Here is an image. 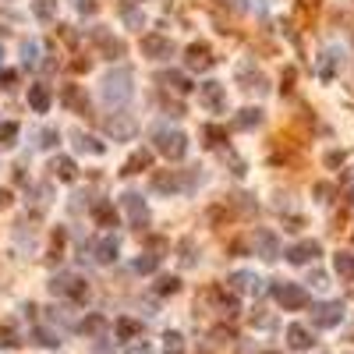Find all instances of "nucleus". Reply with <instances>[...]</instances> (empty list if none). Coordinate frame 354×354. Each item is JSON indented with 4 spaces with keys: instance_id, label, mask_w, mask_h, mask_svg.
I'll return each mask as SVG.
<instances>
[{
    "instance_id": "nucleus-1",
    "label": "nucleus",
    "mask_w": 354,
    "mask_h": 354,
    "mask_svg": "<svg viewBox=\"0 0 354 354\" xmlns=\"http://www.w3.org/2000/svg\"><path fill=\"white\" fill-rule=\"evenodd\" d=\"M199 181H202L199 166H188V170H160V174H153V192H163V195L195 192Z\"/></svg>"
},
{
    "instance_id": "nucleus-2",
    "label": "nucleus",
    "mask_w": 354,
    "mask_h": 354,
    "mask_svg": "<svg viewBox=\"0 0 354 354\" xmlns=\"http://www.w3.org/2000/svg\"><path fill=\"white\" fill-rule=\"evenodd\" d=\"M135 75H131V68H117V71H110L107 78H103V99L110 103V107H121V103H128L131 96H135Z\"/></svg>"
},
{
    "instance_id": "nucleus-3",
    "label": "nucleus",
    "mask_w": 354,
    "mask_h": 354,
    "mask_svg": "<svg viewBox=\"0 0 354 354\" xmlns=\"http://www.w3.org/2000/svg\"><path fill=\"white\" fill-rule=\"evenodd\" d=\"M153 142H156V153L166 156V160H184V153H188V138H184V131H177V128H156Z\"/></svg>"
},
{
    "instance_id": "nucleus-4",
    "label": "nucleus",
    "mask_w": 354,
    "mask_h": 354,
    "mask_svg": "<svg viewBox=\"0 0 354 354\" xmlns=\"http://www.w3.org/2000/svg\"><path fill=\"white\" fill-rule=\"evenodd\" d=\"M273 298L283 312H301L308 308V290L301 283H290V280H273Z\"/></svg>"
},
{
    "instance_id": "nucleus-5",
    "label": "nucleus",
    "mask_w": 354,
    "mask_h": 354,
    "mask_svg": "<svg viewBox=\"0 0 354 354\" xmlns=\"http://www.w3.org/2000/svg\"><path fill=\"white\" fill-rule=\"evenodd\" d=\"M50 294H57V298H71L75 305H86V298H89V283L81 280V277L60 273V277L50 280Z\"/></svg>"
},
{
    "instance_id": "nucleus-6",
    "label": "nucleus",
    "mask_w": 354,
    "mask_h": 354,
    "mask_svg": "<svg viewBox=\"0 0 354 354\" xmlns=\"http://www.w3.org/2000/svg\"><path fill=\"white\" fill-rule=\"evenodd\" d=\"M344 323V301H319L312 305V326L316 329H337Z\"/></svg>"
},
{
    "instance_id": "nucleus-7",
    "label": "nucleus",
    "mask_w": 354,
    "mask_h": 354,
    "mask_svg": "<svg viewBox=\"0 0 354 354\" xmlns=\"http://www.w3.org/2000/svg\"><path fill=\"white\" fill-rule=\"evenodd\" d=\"M199 103L210 114H223L227 110V86H220V81H202L199 86Z\"/></svg>"
},
{
    "instance_id": "nucleus-8",
    "label": "nucleus",
    "mask_w": 354,
    "mask_h": 354,
    "mask_svg": "<svg viewBox=\"0 0 354 354\" xmlns=\"http://www.w3.org/2000/svg\"><path fill=\"white\" fill-rule=\"evenodd\" d=\"M103 131H107L114 142H128V138H135L138 124H135V117H131V114H114V117L103 121Z\"/></svg>"
},
{
    "instance_id": "nucleus-9",
    "label": "nucleus",
    "mask_w": 354,
    "mask_h": 354,
    "mask_svg": "<svg viewBox=\"0 0 354 354\" xmlns=\"http://www.w3.org/2000/svg\"><path fill=\"white\" fill-rule=\"evenodd\" d=\"M205 298H210V301L216 305V312H220V316H227V319H234L238 312H241V301H238V294H234V290H227V287H220V283L205 290Z\"/></svg>"
},
{
    "instance_id": "nucleus-10",
    "label": "nucleus",
    "mask_w": 354,
    "mask_h": 354,
    "mask_svg": "<svg viewBox=\"0 0 354 354\" xmlns=\"http://www.w3.org/2000/svg\"><path fill=\"white\" fill-rule=\"evenodd\" d=\"M252 244H255V255L259 259H266V262L280 259V238L273 231H266V227H259V231L252 234Z\"/></svg>"
},
{
    "instance_id": "nucleus-11",
    "label": "nucleus",
    "mask_w": 354,
    "mask_h": 354,
    "mask_svg": "<svg viewBox=\"0 0 354 354\" xmlns=\"http://www.w3.org/2000/svg\"><path fill=\"white\" fill-rule=\"evenodd\" d=\"M142 57L170 60L174 57V39H166V36H142Z\"/></svg>"
},
{
    "instance_id": "nucleus-12",
    "label": "nucleus",
    "mask_w": 354,
    "mask_h": 354,
    "mask_svg": "<svg viewBox=\"0 0 354 354\" xmlns=\"http://www.w3.org/2000/svg\"><path fill=\"white\" fill-rule=\"evenodd\" d=\"M283 255H287V262L305 266V262H316V259L323 255V244H319V241H298V244H290Z\"/></svg>"
},
{
    "instance_id": "nucleus-13",
    "label": "nucleus",
    "mask_w": 354,
    "mask_h": 354,
    "mask_svg": "<svg viewBox=\"0 0 354 354\" xmlns=\"http://www.w3.org/2000/svg\"><path fill=\"white\" fill-rule=\"evenodd\" d=\"M184 64H188L192 71H210L216 64V57H213V50L205 43H192L188 50H184Z\"/></svg>"
},
{
    "instance_id": "nucleus-14",
    "label": "nucleus",
    "mask_w": 354,
    "mask_h": 354,
    "mask_svg": "<svg viewBox=\"0 0 354 354\" xmlns=\"http://www.w3.org/2000/svg\"><path fill=\"white\" fill-rule=\"evenodd\" d=\"M340 64H344V50L340 47H326L323 57H319V78L333 81V78H337V71H340Z\"/></svg>"
},
{
    "instance_id": "nucleus-15",
    "label": "nucleus",
    "mask_w": 354,
    "mask_h": 354,
    "mask_svg": "<svg viewBox=\"0 0 354 354\" xmlns=\"http://www.w3.org/2000/svg\"><path fill=\"white\" fill-rule=\"evenodd\" d=\"M121 202H124V210H128V216H131V227H138V231H142V227L149 223V210H145L142 195L138 192H124Z\"/></svg>"
},
{
    "instance_id": "nucleus-16",
    "label": "nucleus",
    "mask_w": 354,
    "mask_h": 354,
    "mask_svg": "<svg viewBox=\"0 0 354 354\" xmlns=\"http://www.w3.org/2000/svg\"><path fill=\"white\" fill-rule=\"evenodd\" d=\"M92 43L103 50V57H110V60L124 57V43H121L117 36H110L107 29H92Z\"/></svg>"
},
{
    "instance_id": "nucleus-17",
    "label": "nucleus",
    "mask_w": 354,
    "mask_h": 354,
    "mask_svg": "<svg viewBox=\"0 0 354 354\" xmlns=\"http://www.w3.org/2000/svg\"><path fill=\"white\" fill-rule=\"evenodd\" d=\"M117 252H121V244H117V238H114V234H103V238L92 244V255H96V262H99V266L117 262Z\"/></svg>"
},
{
    "instance_id": "nucleus-18",
    "label": "nucleus",
    "mask_w": 354,
    "mask_h": 354,
    "mask_svg": "<svg viewBox=\"0 0 354 354\" xmlns=\"http://www.w3.org/2000/svg\"><path fill=\"white\" fill-rule=\"evenodd\" d=\"M156 81H160L163 89H174L177 96H188V92L195 89L192 81H188V75H181V71H160V75H156Z\"/></svg>"
},
{
    "instance_id": "nucleus-19",
    "label": "nucleus",
    "mask_w": 354,
    "mask_h": 354,
    "mask_svg": "<svg viewBox=\"0 0 354 354\" xmlns=\"http://www.w3.org/2000/svg\"><path fill=\"white\" fill-rule=\"evenodd\" d=\"M231 290H234V294H262V280L255 277V273H244V269H241V273H234L231 277Z\"/></svg>"
},
{
    "instance_id": "nucleus-20",
    "label": "nucleus",
    "mask_w": 354,
    "mask_h": 354,
    "mask_svg": "<svg viewBox=\"0 0 354 354\" xmlns=\"http://www.w3.org/2000/svg\"><path fill=\"white\" fill-rule=\"evenodd\" d=\"M312 344H316V340H312V329H308V326H301V323H290V326H287V347L308 351Z\"/></svg>"
},
{
    "instance_id": "nucleus-21",
    "label": "nucleus",
    "mask_w": 354,
    "mask_h": 354,
    "mask_svg": "<svg viewBox=\"0 0 354 354\" xmlns=\"http://www.w3.org/2000/svg\"><path fill=\"white\" fill-rule=\"evenodd\" d=\"M29 107H32L36 114H47V110L53 107V92H50V86H29Z\"/></svg>"
},
{
    "instance_id": "nucleus-22",
    "label": "nucleus",
    "mask_w": 354,
    "mask_h": 354,
    "mask_svg": "<svg viewBox=\"0 0 354 354\" xmlns=\"http://www.w3.org/2000/svg\"><path fill=\"white\" fill-rule=\"evenodd\" d=\"M149 166H153V153H149V149H138V153H131V156H128V163L121 166V174H124V177H131V174L149 170Z\"/></svg>"
},
{
    "instance_id": "nucleus-23",
    "label": "nucleus",
    "mask_w": 354,
    "mask_h": 354,
    "mask_svg": "<svg viewBox=\"0 0 354 354\" xmlns=\"http://www.w3.org/2000/svg\"><path fill=\"white\" fill-rule=\"evenodd\" d=\"M238 81H241V89H266V78H262V71H255L252 64H248V60H244V64H238Z\"/></svg>"
},
{
    "instance_id": "nucleus-24",
    "label": "nucleus",
    "mask_w": 354,
    "mask_h": 354,
    "mask_svg": "<svg viewBox=\"0 0 354 354\" xmlns=\"http://www.w3.org/2000/svg\"><path fill=\"white\" fill-rule=\"evenodd\" d=\"M262 121H266V114H262L259 107H244V110H238V117H234V128H238V131H252V128H259Z\"/></svg>"
},
{
    "instance_id": "nucleus-25",
    "label": "nucleus",
    "mask_w": 354,
    "mask_h": 354,
    "mask_svg": "<svg viewBox=\"0 0 354 354\" xmlns=\"http://www.w3.org/2000/svg\"><path fill=\"white\" fill-rule=\"evenodd\" d=\"M92 220H96L99 227H117V210H114V202H107V199L92 202Z\"/></svg>"
},
{
    "instance_id": "nucleus-26",
    "label": "nucleus",
    "mask_w": 354,
    "mask_h": 354,
    "mask_svg": "<svg viewBox=\"0 0 354 354\" xmlns=\"http://www.w3.org/2000/svg\"><path fill=\"white\" fill-rule=\"evenodd\" d=\"M75 149L89 153V156H103V153H107V145H103L99 138H92V135H86V131H75Z\"/></svg>"
},
{
    "instance_id": "nucleus-27",
    "label": "nucleus",
    "mask_w": 354,
    "mask_h": 354,
    "mask_svg": "<svg viewBox=\"0 0 354 354\" xmlns=\"http://www.w3.org/2000/svg\"><path fill=\"white\" fill-rule=\"evenodd\" d=\"M50 170H53V177H60V181H75V177H78V166H75L71 156H53Z\"/></svg>"
},
{
    "instance_id": "nucleus-28",
    "label": "nucleus",
    "mask_w": 354,
    "mask_h": 354,
    "mask_svg": "<svg viewBox=\"0 0 354 354\" xmlns=\"http://www.w3.org/2000/svg\"><path fill=\"white\" fill-rule=\"evenodd\" d=\"M60 96H64V103L75 114H89V96H81L78 86H64V92H60Z\"/></svg>"
},
{
    "instance_id": "nucleus-29",
    "label": "nucleus",
    "mask_w": 354,
    "mask_h": 354,
    "mask_svg": "<svg viewBox=\"0 0 354 354\" xmlns=\"http://www.w3.org/2000/svg\"><path fill=\"white\" fill-rule=\"evenodd\" d=\"M333 269H337L340 280L354 283V255L351 252H337V255H333Z\"/></svg>"
},
{
    "instance_id": "nucleus-30",
    "label": "nucleus",
    "mask_w": 354,
    "mask_h": 354,
    "mask_svg": "<svg viewBox=\"0 0 354 354\" xmlns=\"http://www.w3.org/2000/svg\"><path fill=\"white\" fill-rule=\"evenodd\" d=\"M114 333H117V340H135L138 333H142V323L138 319H128V316H121L114 323Z\"/></svg>"
},
{
    "instance_id": "nucleus-31",
    "label": "nucleus",
    "mask_w": 354,
    "mask_h": 354,
    "mask_svg": "<svg viewBox=\"0 0 354 354\" xmlns=\"http://www.w3.org/2000/svg\"><path fill=\"white\" fill-rule=\"evenodd\" d=\"M32 14L39 22H53L57 18V0H32Z\"/></svg>"
},
{
    "instance_id": "nucleus-32",
    "label": "nucleus",
    "mask_w": 354,
    "mask_h": 354,
    "mask_svg": "<svg viewBox=\"0 0 354 354\" xmlns=\"http://www.w3.org/2000/svg\"><path fill=\"white\" fill-rule=\"evenodd\" d=\"M107 326H110V323L103 319V316H86V323H81L78 329L86 333V337H99V333H107Z\"/></svg>"
},
{
    "instance_id": "nucleus-33",
    "label": "nucleus",
    "mask_w": 354,
    "mask_h": 354,
    "mask_svg": "<svg viewBox=\"0 0 354 354\" xmlns=\"http://www.w3.org/2000/svg\"><path fill=\"white\" fill-rule=\"evenodd\" d=\"M163 354H184V337H181L177 329L163 333Z\"/></svg>"
},
{
    "instance_id": "nucleus-34",
    "label": "nucleus",
    "mask_w": 354,
    "mask_h": 354,
    "mask_svg": "<svg viewBox=\"0 0 354 354\" xmlns=\"http://www.w3.org/2000/svg\"><path fill=\"white\" fill-rule=\"evenodd\" d=\"M156 266H160V255L142 252V255L135 259V273H156Z\"/></svg>"
},
{
    "instance_id": "nucleus-35",
    "label": "nucleus",
    "mask_w": 354,
    "mask_h": 354,
    "mask_svg": "<svg viewBox=\"0 0 354 354\" xmlns=\"http://www.w3.org/2000/svg\"><path fill=\"white\" fill-rule=\"evenodd\" d=\"M202 135L210 138V145H213V149H220V145L227 142V128H220V124H205V128H202Z\"/></svg>"
},
{
    "instance_id": "nucleus-36",
    "label": "nucleus",
    "mask_w": 354,
    "mask_h": 354,
    "mask_svg": "<svg viewBox=\"0 0 354 354\" xmlns=\"http://www.w3.org/2000/svg\"><path fill=\"white\" fill-rule=\"evenodd\" d=\"M32 337H36V344H43V347H60V337H57V333H50V329H43V326H36Z\"/></svg>"
},
{
    "instance_id": "nucleus-37",
    "label": "nucleus",
    "mask_w": 354,
    "mask_h": 354,
    "mask_svg": "<svg viewBox=\"0 0 354 354\" xmlns=\"http://www.w3.org/2000/svg\"><path fill=\"white\" fill-rule=\"evenodd\" d=\"M177 290H181V280H177V277H160V280H156V294H163V298H166V294H177Z\"/></svg>"
},
{
    "instance_id": "nucleus-38",
    "label": "nucleus",
    "mask_w": 354,
    "mask_h": 354,
    "mask_svg": "<svg viewBox=\"0 0 354 354\" xmlns=\"http://www.w3.org/2000/svg\"><path fill=\"white\" fill-rule=\"evenodd\" d=\"M14 138H18V124H14V121H4V124H0V145L8 149V145H14Z\"/></svg>"
},
{
    "instance_id": "nucleus-39",
    "label": "nucleus",
    "mask_w": 354,
    "mask_h": 354,
    "mask_svg": "<svg viewBox=\"0 0 354 354\" xmlns=\"http://www.w3.org/2000/svg\"><path fill=\"white\" fill-rule=\"evenodd\" d=\"M121 14H124V22H128L131 29H142V25H145V18H142V11H135L131 4H124V8H121Z\"/></svg>"
},
{
    "instance_id": "nucleus-40",
    "label": "nucleus",
    "mask_w": 354,
    "mask_h": 354,
    "mask_svg": "<svg viewBox=\"0 0 354 354\" xmlns=\"http://www.w3.org/2000/svg\"><path fill=\"white\" fill-rule=\"evenodd\" d=\"M181 266H195V241L192 238L181 241Z\"/></svg>"
},
{
    "instance_id": "nucleus-41",
    "label": "nucleus",
    "mask_w": 354,
    "mask_h": 354,
    "mask_svg": "<svg viewBox=\"0 0 354 354\" xmlns=\"http://www.w3.org/2000/svg\"><path fill=\"white\" fill-rule=\"evenodd\" d=\"M22 53H25V64H29V68L39 64V43H36V39H29V43L22 47Z\"/></svg>"
},
{
    "instance_id": "nucleus-42",
    "label": "nucleus",
    "mask_w": 354,
    "mask_h": 354,
    "mask_svg": "<svg viewBox=\"0 0 354 354\" xmlns=\"http://www.w3.org/2000/svg\"><path fill=\"white\" fill-rule=\"evenodd\" d=\"M18 344H22V340L14 337V329L11 326H0V347H18Z\"/></svg>"
},
{
    "instance_id": "nucleus-43",
    "label": "nucleus",
    "mask_w": 354,
    "mask_h": 354,
    "mask_svg": "<svg viewBox=\"0 0 354 354\" xmlns=\"http://www.w3.org/2000/svg\"><path fill=\"white\" fill-rule=\"evenodd\" d=\"M220 8H227V11H234V14H244L248 11V0H216Z\"/></svg>"
},
{
    "instance_id": "nucleus-44",
    "label": "nucleus",
    "mask_w": 354,
    "mask_h": 354,
    "mask_svg": "<svg viewBox=\"0 0 354 354\" xmlns=\"http://www.w3.org/2000/svg\"><path fill=\"white\" fill-rule=\"evenodd\" d=\"M39 138H43V142H39V145H43V149H53V145L60 142V135H57L53 128H47V131H43V135H39Z\"/></svg>"
},
{
    "instance_id": "nucleus-45",
    "label": "nucleus",
    "mask_w": 354,
    "mask_h": 354,
    "mask_svg": "<svg viewBox=\"0 0 354 354\" xmlns=\"http://www.w3.org/2000/svg\"><path fill=\"white\" fill-rule=\"evenodd\" d=\"M71 4H75V8L81 11V14H96V8H99L96 0H71Z\"/></svg>"
},
{
    "instance_id": "nucleus-46",
    "label": "nucleus",
    "mask_w": 354,
    "mask_h": 354,
    "mask_svg": "<svg viewBox=\"0 0 354 354\" xmlns=\"http://www.w3.org/2000/svg\"><path fill=\"white\" fill-rule=\"evenodd\" d=\"M344 163H347V156H344V153H337V149L326 153V166H344Z\"/></svg>"
},
{
    "instance_id": "nucleus-47",
    "label": "nucleus",
    "mask_w": 354,
    "mask_h": 354,
    "mask_svg": "<svg viewBox=\"0 0 354 354\" xmlns=\"http://www.w3.org/2000/svg\"><path fill=\"white\" fill-rule=\"evenodd\" d=\"M18 81V71H0V89H11Z\"/></svg>"
},
{
    "instance_id": "nucleus-48",
    "label": "nucleus",
    "mask_w": 354,
    "mask_h": 354,
    "mask_svg": "<svg viewBox=\"0 0 354 354\" xmlns=\"http://www.w3.org/2000/svg\"><path fill=\"white\" fill-rule=\"evenodd\" d=\"M319 195V202H329V195H333V184H316V188H312Z\"/></svg>"
},
{
    "instance_id": "nucleus-49",
    "label": "nucleus",
    "mask_w": 354,
    "mask_h": 354,
    "mask_svg": "<svg viewBox=\"0 0 354 354\" xmlns=\"http://www.w3.org/2000/svg\"><path fill=\"white\" fill-rule=\"evenodd\" d=\"M294 75H298L294 68H287V71H283V86H280L283 92H290V89H294Z\"/></svg>"
},
{
    "instance_id": "nucleus-50",
    "label": "nucleus",
    "mask_w": 354,
    "mask_h": 354,
    "mask_svg": "<svg viewBox=\"0 0 354 354\" xmlns=\"http://www.w3.org/2000/svg\"><path fill=\"white\" fill-rule=\"evenodd\" d=\"M4 205H11V192H8V188H0V210H4Z\"/></svg>"
},
{
    "instance_id": "nucleus-51",
    "label": "nucleus",
    "mask_w": 354,
    "mask_h": 354,
    "mask_svg": "<svg viewBox=\"0 0 354 354\" xmlns=\"http://www.w3.org/2000/svg\"><path fill=\"white\" fill-rule=\"evenodd\" d=\"M301 8L308 11V8H319V0H301Z\"/></svg>"
},
{
    "instance_id": "nucleus-52",
    "label": "nucleus",
    "mask_w": 354,
    "mask_h": 354,
    "mask_svg": "<svg viewBox=\"0 0 354 354\" xmlns=\"http://www.w3.org/2000/svg\"><path fill=\"white\" fill-rule=\"evenodd\" d=\"M262 354H283V351H262Z\"/></svg>"
},
{
    "instance_id": "nucleus-53",
    "label": "nucleus",
    "mask_w": 354,
    "mask_h": 354,
    "mask_svg": "<svg viewBox=\"0 0 354 354\" xmlns=\"http://www.w3.org/2000/svg\"><path fill=\"white\" fill-rule=\"evenodd\" d=\"M0 57H4V50H0Z\"/></svg>"
}]
</instances>
